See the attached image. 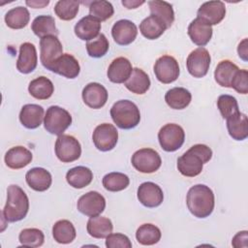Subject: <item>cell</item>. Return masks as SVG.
I'll return each mask as SVG.
<instances>
[{
	"mask_svg": "<svg viewBox=\"0 0 248 248\" xmlns=\"http://www.w3.org/2000/svg\"><path fill=\"white\" fill-rule=\"evenodd\" d=\"M211 157L212 150L207 145L195 144L177 159V169L184 176H197L202 172L203 164L207 163Z\"/></svg>",
	"mask_w": 248,
	"mask_h": 248,
	"instance_id": "obj_1",
	"label": "cell"
},
{
	"mask_svg": "<svg viewBox=\"0 0 248 248\" xmlns=\"http://www.w3.org/2000/svg\"><path fill=\"white\" fill-rule=\"evenodd\" d=\"M186 203L189 211L197 218L208 217L215 205V198L212 190L203 184L191 187L187 193Z\"/></svg>",
	"mask_w": 248,
	"mask_h": 248,
	"instance_id": "obj_2",
	"label": "cell"
},
{
	"mask_svg": "<svg viewBox=\"0 0 248 248\" xmlns=\"http://www.w3.org/2000/svg\"><path fill=\"white\" fill-rule=\"evenodd\" d=\"M29 210V200L25 192L17 185H10L7 190V202L2 217L7 222H17L25 218Z\"/></svg>",
	"mask_w": 248,
	"mask_h": 248,
	"instance_id": "obj_3",
	"label": "cell"
},
{
	"mask_svg": "<svg viewBox=\"0 0 248 248\" xmlns=\"http://www.w3.org/2000/svg\"><path fill=\"white\" fill-rule=\"evenodd\" d=\"M110 116L120 129H133L140 120L138 106L129 100H119L110 108Z\"/></svg>",
	"mask_w": 248,
	"mask_h": 248,
	"instance_id": "obj_4",
	"label": "cell"
},
{
	"mask_svg": "<svg viewBox=\"0 0 248 248\" xmlns=\"http://www.w3.org/2000/svg\"><path fill=\"white\" fill-rule=\"evenodd\" d=\"M72 124V116L68 110L58 106H51L46 109L44 126L52 135H63L66 129Z\"/></svg>",
	"mask_w": 248,
	"mask_h": 248,
	"instance_id": "obj_5",
	"label": "cell"
},
{
	"mask_svg": "<svg viewBox=\"0 0 248 248\" xmlns=\"http://www.w3.org/2000/svg\"><path fill=\"white\" fill-rule=\"evenodd\" d=\"M159 143L167 152H173L179 149L185 140V133L181 126L169 123L163 126L158 133Z\"/></svg>",
	"mask_w": 248,
	"mask_h": 248,
	"instance_id": "obj_6",
	"label": "cell"
},
{
	"mask_svg": "<svg viewBox=\"0 0 248 248\" xmlns=\"http://www.w3.org/2000/svg\"><path fill=\"white\" fill-rule=\"evenodd\" d=\"M133 167L142 173H152L159 170L162 159L159 153L152 148H141L137 150L131 159Z\"/></svg>",
	"mask_w": 248,
	"mask_h": 248,
	"instance_id": "obj_7",
	"label": "cell"
},
{
	"mask_svg": "<svg viewBox=\"0 0 248 248\" xmlns=\"http://www.w3.org/2000/svg\"><path fill=\"white\" fill-rule=\"evenodd\" d=\"M54 149L57 158L63 163L74 162L81 155V146L79 141L70 135L58 136Z\"/></svg>",
	"mask_w": 248,
	"mask_h": 248,
	"instance_id": "obj_8",
	"label": "cell"
},
{
	"mask_svg": "<svg viewBox=\"0 0 248 248\" xmlns=\"http://www.w3.org/2000/svg\"><path fill=\"white\" fill-rule=\"evenodd\" d=\"M40 59L43 66L51 70L55 61L63 54V46L57 36H46L40 41Z\"/></svg>",
	"mask_w": 248,
	"mask_h": 248,
	"instance_id": "obj_9",
	"label": "cell"
},
{
	"mask_svg": "<svg viewBox=\"0 0 248 248\" xmlns=\"http://www.w3.org/2000/svg\"><path fill=\"white\" fill-rule=\"evenodd\" d=\"M210 62L211 57L208 50L203 46H200L188 55L186 60L187 70L194 78H202L207 74Z\"/></svg>",
	"mask_w": 248,
	"mask_h": 248,
	"instance_id": "obj_10",
	"label": "cell"
},
{
	"mask_svg": "<svg viewBox=\"0 0 248 248\" xmlns=\"http://www.w3.org/2000/svg\"><path fill=\"white\" fill-rule=\"evenodd\" d=\"M179 65L176 59L170 55H163L154 64V74L157 79L165 84L171 83L179 77Z\"/></svg>",
	"mask_w": 248,
	"mask_h": 248,
	"instance_id": "obj_11",
	"label": "cell"
},
{
	"mask_svg": "<svg viewBox=\"0 0 248 248\" xmlns=\"http://www.w3.org/2000/svg\"><path fill=\"white\" fill-rule=\"evenodd\" d=\"M92 140L97 149L109 151L113 149L117 143L118 132L112 124L103 123L95 128Z\"/></svg>",
	"mask_w": 248,
	"mask_h": 248,
	"instance_id": "obj_12",
	"label": "cell"
},
{
	"mask_svg": "<svg viewBox=\"0 0 248 248\" xmlns=\"http://www.w3.org/2000/svg\"><path fill=\"white\" fill-rule=\"evenodd\" d=\"M78 210L85 216L95 217L100 215L106 207L105 198L96 191L82 195L78 201Z\"/></svg>",
	"mask_w": 248,
	"mask_h": 248,
	"instance_id": "obj_13",
	"label": "cell"
},
{
	"mask_svg": "<svg viewBox=\"0 0 248 248\" xmlns=\"http://www.w3.org/2000/svg\"><path fill=\"white\" fill-rule=\"evenodd\" d=\"M197 17L202 19L209 25L220 23L226 16V6L222 1L204 2L197 12Z\"/></svg>",
	"mask_w": 248,
	"mask_h": 248,
	"instance_id": "obj_14",
	"label": "cell"
},
{
	"mask_svg": "<svg viewBox=\"0 0 248 248\" xmlns=\"http://www.w3.org/2000/svg\"><path fill=\"white\" fill-rule=\"evenodd\" d=\"M138 200L146 207H157L164 200V194L160 186L154 182H143L138 188Z\"/></svg>",
	"mask_w": 248,
	"mask_h": 248,
	"instance_id": "obj_15",
	"label": "cell"
},
{
	"mask_svg": "<svg viewBox=\"0 0 248 248\" xmlns=\"http://www.w3.org/2000/svg\"><path fill=\"white\" fill-rule=\"evenodd\" d=\"M111 35L114 42L120 46L130 45L138 35V28L134 22L128 19L116 21L111 28Z\"/></svg>",
	"mask_w": 248,
	"mask_h": 248,
	"instance_id": "obj_16",
	"label": "cell"
},
{
	"mask_svg": "<svg viewBox=\"0 0 248 248\" xmlns=\"http://www.w3.org/2000/svg\"><path fill=\"white\" fill-rule=\"evenodd\" d=\"M82 100L91 108H101L108 101V91L98 82H90L82 90Z\"/></svg>",
	"mask_w": 248,
	"mask_h": 248,
	"instance_id": "obj_17",
	"label": "cell"
},
{
	"mask_svg": "<svg viewBox=\"0 0 248 248\" xmlns=\"http://www.w3.org/2000/svg\"><path fill=\"white\" fill-rule=\"evenodd\" d=\"M38 56L37 50L33 44L23 43L19 47L18 59L16 61V69L22 74H29L37 67Z\"/></svg>",
	"mask_w": 248,
	"mask_h": 248,
	"instance_id": "obj_18",
	"label": "cell"
},
{
	"mask_svg": "<svg viewBox=\"0 0 248 248\" xmlns=\"http://www.w3.org/2000/svg\"><path fill=\"white\" fill-rule=\"evenodd\" d=\"M212 27L202 19L197 17L188 26V35L191 41L199 46H205L212 37Z\"/></svg>",
	"mask_w": 248,
	"mask_h": 248,
	"instance_id": "obj_19",
	"label": "cell"
},
{
	"mask_svg": "<svg viewBox=\"0 0 248 248\" xmlns=\"http://www.w3.org/2000/svg\"><path fill=\"white\" fill-rule=\"evenodd\" d=\"M74 30L76 36L80 40L91 41L99 35L101 30V21L88 15L77 22Z\"/></svg>",
	"mask_w": 248,
	"mask_h": 248,
	"instance_id": "obj_20",
	"label": "cell"
},
{
	"mask_svg": "<svg viewBox=\"0 0 248 248\" xmlns=\"http://www.w3.org/2000/svg\"><path fill=\"white\" fill-rule=\"evenodd\" d=\"M51 72H54L67 78H75L80 72L78 61L69 53H63L53 64Z\"/></svg>",
	"mask_w": 248,
	"mask_h": 248,
	"instance_id": "obj_21",
	"label": "cell"
},
{
	"mask_svg": "<svg viewBox=\"0 0 248 248\" xmlns=\"http://www.w3.org/2000/svg\"><path fill=\"white\" fill-rule=\"evenodd\" d=\"M133 71L131 62L126 57H117L108 66V78L111 82H125Z\"/></svg>",
	"mask_w": 248,
	"mask_h": 248,
	"instance_id": "obj_22",
	"label": "cell"
},
{
	"mask_svg": "<svg viewBox=\"0 0 248 248\" xmlns=\"http://www.w3.org/2000/svg\"><path fill=\"white\" fill-rule=\"evenodd\" d=\"M43 107L36 104H27L21 108L19 112V121L27 129L38 128L45 118Z\"/></svg>",
	"mask_w": 248,
	"mask_h": 248,
	"instance_id": "obj_23",
	"label": "cell"
},
{
	"mask_svg": "<svg viewBox=\"0 0 248 248\" xmlns=\"http://www.w3.org/2000/svg\"><path fill=\"white\" fill-rule=\"evenodd\" d=\"M25 179L29 187L37 192L46 191L52 182L51 174L44 168H33L25 174Z\"/></svg>",
	"mask_w": 248,
	"mask_h": 248,
	"instance_id": "obj_24",
	"label": "cell"
},
{
	"mask_svg": "<svg viewBox=\"0 0 248 248\" xmlns=\"http://www.w3.org/2000/svg\"><path fill=\"white\" fill-rule=\"evenodd\" d=\"M32 153L26 147L14 146L5 154L6 165L13 170H18L26 167L32 161Z\"/></svg>",
	"mask_w": 248,
	"mask_h": 248,
	"instance_id": "obj_25",
	"label": "cell"
},
{
	"mask_svg": "<svg viewBox=\"0 0 248 248\" xmlns=\"http://www.w3.org/2000/svg\"><path fill=\"white\" fill-rule=\"evenodd\" d=\"M226 120L228 132L233 140H243L248 137V119L246 114L238 111Z\"/></svg>",
	"mask_w": 248,
	"mask_h": 248,
	"instance_id": "obj_26",
	"label": "cell"
},
{
	"mask_svg": "<svg viewBox=\"0 0 248 248\" xmlns=\"http://www.w3.org/2000/svg\"><path fill=\"white\" fill-rule=\"evenodd\" d=\"M125 87L135 94H144L150 87L148 75L140 68H134L129 78L124 82Z\"/></svg>",
	"mask_w": 248,
	"mask_h": 248,
	"instance_id": "obj_27",
	"label": "cell"
},
{
	"mask_svg": "<svg viewBox=\"0 0 248 248\" xmlns=\"http://www.w3.org/2000/svg\"><path fill=\"white\" fill-rule=\"evenodd\" d=\"M239 68L230 60H222L218 63L215 71L214 78L216 82L223 86L232 88V79Z\"/></svg>",
	"mask_w": 248,
	"mask_h": 248,
	"instance_id": "obj_28",
	"label": "cell"
},
{
	"mask_svg": "<svg viewBox=\"0 0 248 248\" xmlns=\"http://www.w3.org/2000/svg\"><path fill=\"white\" fill-rule=\"evenodd\" d=\"M167 29L166 24L159 17L150 15L145 17L140 24V31L143 37L148 40L158 39Z\"/></svg>",
	"mask_w": 248,
	"mask_h": 248,
	"instance_id": "obj_29",
	"label": "cell"
},
{
	"mask_svg": "<svg viewBox=\"0 0 248 248\" xmlns=\"http://www.w3.org/2000/svg\"><path fill=\"white\" fill-rule=\"evenodd\" d=\"M192 95L189 90L183 87H173L167 91L165 101L167 105L173 109H183L189 106Z\"/></svg>",
	"mask_w": 248,
	"mask_h": 248,
	"instance_id": "obj_30",
	"label": "cell"
},
{
	"mask_svg": "<svg viewBox=\"0 0 248 248\" xmlns=\"http://www.w3.org/2000/svg\"><path fill=\"white\" fill-rule=\"evenodd\" d=\"M112 229L111 221L107 217L99 215L90 217L86 225L87 232L94 238H106L112 232Z\"/></svg>",
	"mask_w": 248,
	"mask_h": 248,
	"instance_id": "obj_31",
	"label": "cell"
},
{
	"mask_svg": "<svg viewBox=\"0 0 248 248\" xmlns=\"http://www.w3.org/2000/svg\"><path fill=\"white\" fill-rule=\"evenodd\" d=\"M93 179V173L90 169L78 166L69 170L66 173V180L70 184V186L81 189L88 186Z\"/></svg>",
	"mask_w": 248,
	"mask_h": 248,
	"instance_id": "obj_32",
	"label": "cell"
},
{
	"mask_svg": "<svg viewBox=\"0 0 248 248\" xmlns=\"http://www.w3.org/2000/svg\"><path fill=\"white\" fill-rule=\"evenodd\" d=\"M28 91L32 97L38 100H46L53 94L54 86L49 78L46 77H39L30 81Z\"/></svg>",
	"mask_w": 248,
	"mask_h": 248,
	"instance_id": "obj_33",
	"label": "cell"
},
{
	"mask_svg": "<svg viewBox=\"0 0 248 248\" xmlns=\"http://www.w3.org/2000/svg\"><path fill=\"white\" fill-rule=\"evenodd\" d=\"M52 235L56 242L68 244L76 238L77 232L74 225L69 220H59L52 228Z\"/></svg>",
	"mask_w": 248,
	"mask_h": 248,
	"instance_id": "obj_34",
	"label": "cell"
},
{
	"mask_svg": "<svg viewBox=\"0 0 248 248\" xmlns=\"http://www.w3.org/2000/svg\"><path fill=\"white\" fill-rule=\"evenodd\" d=\"M149 10L151 15L159 17L164 21L167 28H170L174 21V12L172 6L166 2L160 0H152L148 2Z\"/></svg>",
	"mask_w": 248,
	"mask_h": 248,
	"instance_id": "obj_35",
	"label": "cell"
},
{
	"mask_svg": "<svg viewBox=\"0 0 248 248\" xmlns=\"http://www.w3.org/2000/svg\"><path fill=\"white\" fill-rule=\"evenodd\" d=\"M29 11L22 6L13 8L5 15V22L12 29H22L29 23Z\"/></svg>",
	"mask_w": 248,
	"mask_h": 248,
	"instance_id": "obj_36",
	"label": "cell"
},
{
	"mask_svg": "<svg viewBox=\"0 0 248 248\" xmlns=\"http://www.w3.org/2000/svg\"><path fill=\"white\" fill-rule=\"evenodd\" d=\"M34 34L41 39L46 36H56L58 30L55 26V20L51 16H39L35 17L31 25Z\"/></svg>",
	"mask_w": 248,
	"mask_h": 248,
	"instance_id": "obj_37",
	"label": "cell"
},
{
	"mask_svg": "<svg viewBox=\"0 0 248 248\" xmlns=\"http://www.w3.org/2000/svg\"><path fill=\"white\" fill-rule=\"evenodd\" d=\"M136 238L141 245H153L161 239V231L153 224H142L137 230Z\"/></svg>",
	"mask_w": 248,
	"mask_h": 248,
	"instance_id": "obj_38",
	"label": "cell"
},
{
	"mask_svg": "<svg viewBox=\"0 0 248 248\" xmlns=\"http://www.w3.org/2000/svg\"><path fill=\"white\" fill-rule=\"evenodd\" d=\"M130 179L128 175L122 172H109L103 177V186L109 192H118L129 186Z\"/></svg>",
	"mask_w": 248,
	"mask_h": 248,
	"instance_id": "obj_39",
	"label": "cell"
},
{
	"mask_svg": "<svg viewBox=\"0 0 248 248\" xmlns=\"http://www.w3.org/2000/svg\"><path fill=\"white\" fill-rule=\"evenodd\" d=\"M78 8L77 0H60L54 6V13L62 20H72L77 16Z\"/></svg>",
	"mask_w": 248,
	"mask_h": 248,
	"instance_id": "obj_40",
	"label": "cell"
},
{
	"mask_svg": "<svg viewBox=\"0 0 248 248\" xmlns=\"http://www.w3.org/2000/svg\"><path fill=\"white\" fill-rule=\"evenodd\" d=\"M18 240L21 245L26 247H40L44 244V232L36 228L24 229L18 235Z\"/></svg>",
	"mask_w": 248,
	"mask_h": 248,
	"instance_id": "obj_41",
	"label": "cell"
},
{
	"mask_svg": "<svg viewBox=\"0 0 248 248\" xmlns=\"http://www.w3.org/2000/svg\"><path fill=\"white\" fill-rule=\"evenodd\" d=\"M114 9L110 2L105 0L93 1L89 6V14L100 21H105L112 16Z\"/></svg>",
	"mask_w": 248,
	"mask_h": 248,
	"instance_id": "obj_42",
	"label": "cell"
},
{
	"mask_svg": "<svg viewBox=\"0 0 248 248\" xmlns=\"http://www.w3.org/2000/svg\"><path fill=\"white\" fill-rule=\"evenodd\" d=\"M108 47V41L104 34H99L95 39L88 41L86 44V50L88 55L94 58H100L106 55Z\"/></svg>",
	"mask_w": 248,
	"mask_h": 248,
	"instance_id": "obj_43",
	"label": "cell"
},
{
	"mask_svg": "<svg viewBox=\"0 0 248 248\" xmlns=\"http://www.w3.org/2000/svg\"><path fill=\"white\" fill-rule=\"evenodd\" d=\"M218 109L223 116V118L227 119L231 115L239 111L237 101L234 97L231 95H221L217 100Z\"/></svg>",
	"mask_w": 248,
	"mask_h": 248,
	"instance_id": "obj_44",
	"label": "cell"
},
{
	"mask_svg": "<svg viewBox=\"0 0 248 248\" xmlns=\"http://www.w3.org/2000/svg\"><path fill=\"white\" fill-rule=\"evenodd\" d=\"M106 246L108 248H131L132 242L125 234L110 233L106 237Z\"/></svg>",
	"mask_w": 248,
	"mask_h": 248,
	"instance_id": "obj_45",
	"label": "cell"
},
{
	"mask_svg": "<svg viewBox=\"0 0 248 248\" xmlns=\"http://www.w3.org/2000/svg\"><path fill=\"white\" fill-rule=\"evenodd\" d=\"M248 72L247 70H238L235 74L232 82V88H233L236 92L240 94H247L248 93Z\"/></svg>",
	"mask_w": 248,
	"mask_h": 248,
	"instance_id": "obj_46",
	"label": "cell"
},
{
	"mask_svg": "<svg viewBox=\"0 0 248 248\" xmlns=\"http://www.w3.org/2000/svg\"><path fill=\"white\" fill-rule=\"evenodd\" d=\"M247 240H248V233L247 231L238 232L232 238V244L233 247H247Z\"/></svg>",
	"mask_w": 248,
	"mask_h": 248,
	"instance_id": "obj_47",
	"label": "cell"
},
{
	"mask_svg": "<svg viewBox=\"0 0 248 248\" xmlns=\"http://www.w3.org/2000/svg\"><path fill=\"white\" fill-rule=\"evenodd\" d=\"M237 52L241 59L247 61V39H244L242 42H240L237 47Z\"/></svg>",
	"mask_w": 248,
	"mask_h": 248,
	"instance_id": "obj_48",
	"label": "cell"
},
{
	"mask_svg": "<svg viewBox=\"0 0 248 248\" xmlns=\"http://www.w3.org/2000/svg\"><path fill=\"white\" fill-rule=\"evenodd\" d=\"M143 3H144V1H136V0H133V1H131V0H128V1L123 0L122 1L123 6H125L127 9H136L139 6L142 5Z\"/></svg>",
	"mask_w": 248,
	"mask_h": 248,
	"instance_id": "obj_49",
	"label": "cell"
},
{
	"mask_svg": "<svg viewBox=\"0 0 248 248\" xmlns=\"http://www.w3.org/2000/svg\"><path fill=\"white\" fill-rule=\"evenodd\" d=\"M49 4V1H26V5L34 8V9H39V8H44L45 6H47Z\"/></svg>",
	"mask_w": 248,
	"mask_h": 248,
	"instance_id": "obj_50",
	"label": "cell"
}]
</instances>
